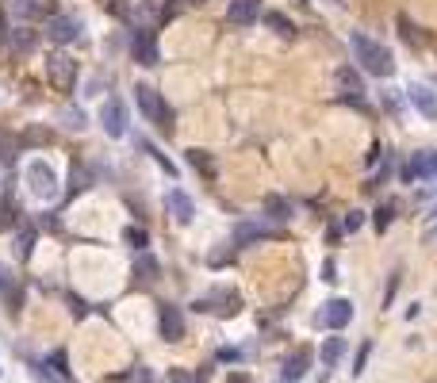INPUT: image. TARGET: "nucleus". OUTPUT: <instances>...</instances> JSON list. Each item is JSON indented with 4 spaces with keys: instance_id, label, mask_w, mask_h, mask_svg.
Here are the masks:
<instances>
[{
    "instance_id": "31",
    "label": "nucleus",
    "mask_w": 437,
    "mask_h": 383,
    "mask_svg": "<svg viewBox=\"0 0 437 383\" xmlns=\"http://www.w3.org/2000/svg\"><path fill=\"white\" fill-rule=\"evenodd\" d=\"M360 222H365V215H360V211H349V215H345V222H341V230H349V234H353Z\"/></svg>"
},
{
    "instance_id": "15",
    "label": "nucleus",
    "mask_w": 437,
    "mask_h": 383,
    "mask_svg": "<svg viewBox=\"0 0 437 383\" xmlns=\"http://www.w3.org/2000/svg\"><path fill=\"white\" fill-rule=\"evenodd\" d=\"M12 8L20 19H54V0H16Z\"/></svg>"
},
{
    "instance_id": "27",
    "label": "nucleus",
    "mask_w": 437,
    "mask_h": 383,
    "mask_svg": "<svg viewBox=\"0 0 437 383\" xmlns=\"http://www.w3.org/2000/svg\"><path fill=\"white\" fill-rule=\"evenodd\" d=\"M265 23H269V27H276L280 35H291V31H295V27H291V19L280 16V12H265Z\"/></svg>"
},
{
    "instance_id": "5",
    "label": "nucleus",
    "mask_w": 437,
    "mask_h": 383,
    "mask_svg": "<svg viewBox=\"0 0 437 383\" xmlns=\"http://www.w3.org/2000/svg\"><path fill=\"white\" fill-rule=\"evenodd\" d=\"M100 123H104V131L111 134V138H123L127 134V107L119 96H111V100L100 104Z\"/></svg>"
},
{
    "instance_id": "21",
    "label": "nucleus",
    "mask_w": 437,
    "mask_h": 383,
    "mask_svg": "<svg viewBox=\"0 0 437 383\" xmlns=\"http://www.w3.org/2000/svg\"><path fill=\"white\" fill-rule=\"evenodd\" d=\"M31 249H35V230H31V226H23L20 234H16V257H20V261H27V257H31Z\"/></svg>"
},
{
    "instance_id": "25",
    "label": "nucleus",
    "mask_w": 437,
    "mask_h": 383,
    "mask_svg": "<svg viewBox=\"0 0 437 383\" xmlns=\"http://www.w3.org/2000/svg\"><path fill=\"white\" fill-rule=\"evenodd\" d=\"M188 161L196 165L200 172H207V176H215V161H211V153H204V150H188Z\"/></svg>"
},
{
    "instance_id": "2",
    "label": "nucleus",
    "mask_w": 437,
    "mask_h": 383,
    "mask_svg": "<svg viewBox=\"0 0 437 383\" xmlns=\"http://www.w3.org/2000/svg\"><path fill=\"white\" fill-rule=\"evenodd\" d=\"M135 100H138V111H142L150 123H157L161 131H173V111H169L165 96L157 92V88L138 85V88H135Z\"/></svg>"
},
{
    "instance_id": "33",
    "label": "nucleus",
    "mask_w": 437,
    "mask_h": 383,
    "mask_svg": "<svg viewBox=\"0 0 437 383\" xmlns=\"http://www.w3.org/2000/svg\"><path fill=\"white\" fill-rule=\"evenodd\" d=\"M135 383H154V372H150V368H138V372H135Z\"/></svg>"
},
{
    "instance_id": "1",
    "label": "nucleus",
    "mask_w": 437,
    "mask_h": 383,
    "mask_svg": "<svg viewBox=\"0 0 437 383\" xmlns=\"http://www.w3.org/2000/svg\"><path fill=\"white\" fill-rule=\"evenodd\" d=\"M349 47H353V57H357V66L365 69V73H372V77H391V69H395V57H391V50L384 47V42H376V38L365 35V31H353Z\"/></svg>"
},
{
    "instance_id": "16",
    "label": "nucleus",
    "mask_w": 437,
    "mask_h": 383,
    "mask_svg": "<svg viewBox=\"0 0 437 383\" xmlns=\"http://www.w3.org/2000/svg\"><path fill=\"white\" fill-rule=\"evenodd\" d=\"M426 176H434V153H418L414 161L403 169V181H426Z\"/></svg>"
},
{
    "instance_id": "14",
    "label": "nucleus",
    "mask_w": 437,
    "mask_h": 383,
    "mask_svg": "<svg viewBox=\"0 0 437 383\" xmlns=\"http://www.w3.org/2000/svg\"><path fill=\"white\" fill-rule=\"evenodd\" d=\"M131 50H135L138 66H157V47H154V35H150V31H135Z\"/></svg>"
},
{
    "instance_id": "36",
    "label": "nucleus",
    "mask_w": 437,
    "mask_h": 383,
    "mask_svg": "<svg viewBox=\"0 0 437 383\" xmlns=\"http://www.w3.org/2000/svg\"><path fill=\"white\" fill-rule=\"evenodd\" d=\"M4 38H8V35H4V19H0V47H4Z\"/></svg>"
},
{
    "instance_id": "35",
    "label": "nucleus",
    "mask_w": 437,
    "mask_h": 383,
    "mask_svg": "<svg viewBox=\"0 0 437 383\" xmlns=\"http://www.w3.org/2000/svg\"><path fill=\"white\" fill-rule=\"evenodd\" d=\"M226 383H253V380H250V375H246V372H234V375H230V380H226Z\"/></svg>"
},
{
    "instance_id": "38",
    "label": "nucleus",
    "mask_w": 437,
    "mask_h": 383,
    "mask_svg": "<svg viewBox=\"0 0 437 383\" xmlns=\"http://www.w3.org/2000/svg\"><path fill=\"white\" fill-rule=\"evenodd\" d=\"M188 4H207V0H188Z\"/></svg>"
},
{
    "instance_id": "4",
    "label": "nucleus",
    "mask_w": 437,
    "mask_h": 383,
    "mask_svg": "<svg viewBox=\"0 0 437 383\" xmlns=\"http://www.w3.org/2000/svg\"><path fill=\"white\" fill-rule=\"evenodd\" d=\"M196 311H219V315H238L242 311V295L234 291V287H226V284H219V287H211L204 299H196Z\"/></svg>"
},
{
    "instance_id": "37",
    "label": "nucleus",
    "mask_w": 437,
    "mask_h": 383,
    "mask_svg": "<svg viewBox=\"0 0 437 383\" xmlns=\"http://www.w3.org/2000/svg\"><path fill=\"white\" fill-rule=\"evenodd\" d=\"M434 181H437V153H434Z\"/></svg>"
},
{
    "instance_id": "24",
    "label": "nucleus",
    "mask_w": 437,
    "mask_h": 383,
    "mask_svg": "<svg viewBox=\"0 0 437 383\" xmlns=\"http://www.w3.org/2000/svg\"><path fill=\"white\" fill-rule=\"evenodd\" d=\"M399 27H403V38H407L410 47H426V35H422V31H418L407 16H399Z\"/></svg>"
},
{
    "instance_id": "11",
    "label": "nucleus",
    "mask_w": 437,
    "mask_h": 383,
    "mask_svg": "<svg viewBox=\"0 0 437 383\" xmlns=\"http://www.w3.org/2000/svg\"><path fill=\"white\" fill-rule=\"evenodd\" d=\"M226 19H230V23H238V27H253V23L261 19V0H230Z\"/></svg>"
},
{
    "instance_id": "8",
    "label": "nucleus",
    "mask_w": 437,
    "mask_h": 383,
    "mask_svg": "<svg viewBox=\"0 0 437 383\" xmlns=\"http://www.w3.org/2000/svg\"><path fill=\"white\" fill-rule=\"evenodd\" d=\"M47 35H50V42L69 47V42H77L81 38V23L77 19H69V16H54V19H47Z\"/></svg>"
},
{
    "instance_id": "9",
    "label": "nucleus",
    "mask_w": 437,
    "mask_h": 383,
    "mask_svg": "<svg viewBox=\"0 0 437 383\" xmlns=\"http://www.w3.org/2000/svg\"><path fill=\"white\" fill-rule=\"evenodd\" d=\"M165 207H169V215H173L181 226H192V219H196V203H192V196H188V192L173 188V192L165 196Z\"/></svg>"
},
{
    "instance_id": "19",
    "label": "nucleus",
    "mask_w": 437,
    "mask_h": 383,
    "mask_svg": "<svg viewBox=\"0 0 437 383\" xmlns=\"http://www.w3.org/2000/svg\"><path fill=\"white\" fill-rule=\"evenodd\" d=\"M265 215H269L272 222H288L291 207H288V200H280V196H265Z\"/></svg>"
},
{
    "instance_id": "26",
    "label": "nucleus",
    "mask_w": 437,
    "mask_h": 383,
    "mask_svg": "<svg viewBox=\"0 0 437 383\" xmlns=\"http://www.w3.org/2000/svg\"><path fill=\"white\" fill-rule=\"evenodd\" d=\"M138 146H142V150H146V153H150V157H154V161H157V165H161V169H165V172H169V176H176V169H173V161H169V157H165V153H161V150H157V146H154V142H146V138H142V142H138Z\"/></svg>"
},
{
    "instance_id": "3",
    "label": "nucleus",
    "mask_w": 437,
    "mask_h": 383,
    "mask_svg": "<svg viewBox=\"0 0 437 383\" xmlns=\"http://www.w3.org/2000/svg\"><path fill=\"white\" fill-rule=\"evenodd\" d=\"M27 184L39 200H54L58 196V172L50 169V161H42V157L27 161Z\"/></svg>"
},
{
    "instance_id": "12",
    "label": "nucleus",
    "mask_w": 437,
    "mask_h": 383,
    "mask_svg": "<svg viewBox=\"0 0 437 383\" xmlns=\"http://www.w3.org/2000/svg\"><path fill=\"white\" fill-rule=\"evenodd\" d=\"M353 318V303L349 299H330L326 303V311H322V322H326V330H345Z\"/></svg>"
},
{
    "instance_id": "28",
    "label": "nucleus",
    "mask_w": 437,
    "mask_h": 383,
    "mask_svg": "<svg viewBox=\"0 0 437 383\" xmlns=\"http://www.w3.org/2000/svg\"><path fill=\"white\" fill-rule=\"evenodd\" d=\"M391 219H395V207H391V203H388V207H380V211H376V230H380V234L388 230V222H391Z\"/></svg>"
},
{
    "instance_id": "30",
    "label": "nucleus",
    "mask_w": 437,
    "mask_h": 383,
    "mask_svg": "<svg viewBox=\"0 0 437 383\" xmlns=\"http://www.w3.org/2000/svg\"><path fill=\"white\" fill-rule=\"evenodd\" d=\"M50 364H54V372H58V375H69V368H66V353H62V349H58L54 356H47V368H50Z\"/></svg>"
},
{
    "instance_id": "22",
    "label": "nucleus",
    "mask_w": 437,
    "mask_h": 383,
    "mask_svg": "<svg viewBox=\"0 0 437 383\" xmlns=\"http://www.w3.org/2000/svg\"><path fill=\"white\" fill-rule=\"evenodd\" d=\"M261 234H269V226H257V222H246V226L234 230V246H246V241L261 238Z\"/></svg>"
},
{
    "instance_id": "23",
    "label": "nucleus",
    "mask_w": 437,
    "mask_h": 383,
    "mask_svg": "<svg viewBox=\"0 0 437 383\" xmlns=\"http://www.w3.org/2000/svg\"><path fill=\"white\" fill-rule=\"evenodd\" d=\"M123 241H127L131 249H138V253H146V246H150V238H146L142 226H127V230H123Z\"/></svg>"
},
{
    "instance_id": "17",
    "label": "nucleus",
    "mask_w": 437,
    "mask_h": 383,
    "mask_svg": "<svg viewBox=\"0 0 437 383\" xmlns=\"http://www.w3.org/2000/svg\"><path fill=\"white\" fill-rule=\"evenodd\" d=\"M307 364H311V353H307V349H300V353H295L288 364H284V383L303 380V375H307Z\"/></svg>"
},
{
    "instance_id": "32",
    "label": "nucleus",
    "mask_w": 437,
    "mask_h": 383,
    "mask_svg": "<svg viewBox=\"0 0 437 383\" xmlns=\"http://www.w3.org/2000/svg\"><path fill=\"white\" fill-rule=\"evenodd\" d=\"M165 383H192V375L185 372V368H173V372H169V380Z\"/></svg>"
},
{
    "instance_id": "10",
    "label": "nucleus",
    "mask_w": 437,
    "mask_h": 383,
    "mask_svg": "<svg viewBox=\"0 0 437 383\" xmlns=\"http://www.w3.org/2000/svg\"><path fill=\"white\" fill-rule=\"evenodd\" d=\"M334 81H338V88L345 92V100H353V104H365V81H360V73L353 66H341L338 73H334Z\"/></svg>"
},
{
    "instance_id": "7",
    "label": "nucleus",
    "mask_w": 437,
    "mask_h": 383,
    "mask_svg": "<svg viewBox=\"0 0 437 383\" xmlns=\"http://www.w3.org/2000/svg\"><path fill=\"white\" fill-rule=\"evenodd\" d=\"M157 322H161V337H165V341H181V337H185V315H181V306L161 303Z\"/></svg>"
},
{
    "instance_id": "6",
    "label": "nucleus",
    "mask_w": 437,
    "mask_h": 383,
    "mask_svg": "<svg viewBox=\"0 0 437 383\" xmlns=\"http://www.w3.org/2000/svg\"><path fill=\"white\" fill-rule=\"evenodd\" d=\"M47 77L62 88V92H69V88H73V81H77V62H73V57H66V54L50 57V62H47Z\"/></svg>"
},
{
    "instance_id": "29",
    "label": "nucleus",
    "mask_w": 437,
    "mask_h": 383,
    "mask_svg": "<svg viewBox=\"0 0 437 383\" xmlns=\"http://www.w3.org/2000/svg\"><path fill=\"white\" fill-rule=\"evenodd\" d=\"M369 353H372V341H365V345H360V353H357V360H353V375L365 372V360H369Z\"/></svg>"
},
{
    "instance_id": "20",
    "label": "nucleus",
    "mask_w": 437,
    "mask_h": 383,
    "mask_svg": "<svg viewBox=\"0 0 437 383\" xmlns=\"http://www.w3.org/2000/svg\"><path fill=\"white\" fill-rule=\"evenodd\" d=\"M135 272L146 280V284H154V280L161 276V265H157L154 253H142V257H138V265H135Z\"/></svg>"
},
{
    "instance_id": "34",
    "label": "nucleus",
    "mask_w": 437,
    "mask_h": 383,
    "mask_svg": "<svg viewBox=\"0 0 437 383\" xmlns=\"http://www.w3.org/2000/svg\"><path fill=\"white\" fill-rule=\"evenodd\" d=\"M12 287V276H8V265H0V291H8Z\"/></svg>"
},
{
    "instance_id": "18",
    "label": "nucleus",
    "mask_w": 437,
    "mask_h": 383,
    "mask_svg": "<svg viewBox=\"0 0 437 383\" xmlns=\"http://www.w3.org/2000/svg\"><path fill=\"white\" fill-rule=\"evenodd\" d=\"M322 364H326V368H334V364L341 360V356H345V337H326V341H322Z\"/></svg>"
},
{
    "instance_id": "13",
    "label": "nucleus",
    "mask_w": 437,
    "mask_h": 383,
    "mask_svg": "<svg viewBox=\"0 0 437 383\" xmlns=\"http://www.w3.org/2000/svg\"><path fill=\"white\" fill-rule=\"evenodd\" d=\"M407 96H410V104L426 115V119H437V92L429 85H410Z\"/></svg>"
}]
</instances>
